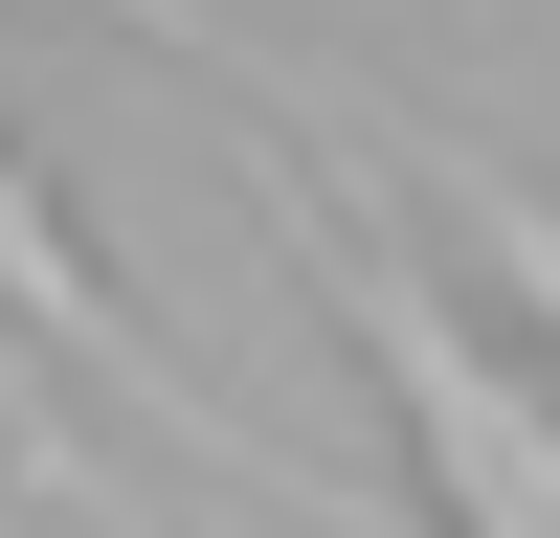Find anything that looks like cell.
<instances>
[{"mask_svg": "<svg viewBox=\"0 0 560 538\" xmlns=\"http://www.w3.org/2000/svg\"><path fill=\"white\" fill-rule=\"evenodd\" d=\"M0 314H45V337H68L90 382L135 404V426H179L202 471H247V493H292V448H269L247 404H224V382H179V359L135 337V292H113V247L68 224V157H45V113H0Z\"/></svg>", "mask_w": 560, "mask_h": 538, "instance_id": "7a4b0ae2", "label": "cell"}, {"mask_svg": "<svg viewBox=\"0 0 560 538\" xmlns=\"http://www.w3.org/2000/svg\"><path fill=\"white\" fill-rule=\"evenodd\" d=\"M382 179L448 224V269H493V314H516V337L560 359V179H516V157L471 179V157H427V134H382Z\"/></svg>", "mask_w": 560, "mask_h": 538, "instance_id": "3957f363", "label": "cell"}, {"mask_svg": "<svg viewBox=\"0 0 560 538\" xmlns=\"http://www.w3.org/2000/svg\"><path fill=\"white\" fill-rule=\"evenodd\" d=\"M269 247L337 292V337L382 359V404H404V471L448 493V538H560V404L516 382V359L471 337V314L427 292V269L382 247V224H314V179H269Z\"/></svg>", "mask_w": 560, "mask_h": 538, "instance_id": "6da1fadb", "label": "cell"}]
</instances>
